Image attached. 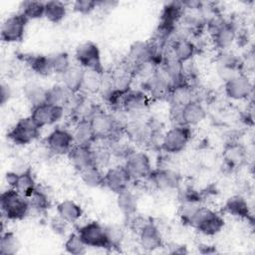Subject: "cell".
<instances>
[{"label": "cell", "instance_id": "obj_1", "mask_svg": "<svg viewBox=\"0 0 255 255\" xmlns=\"http://www.w3.org/2000/svg\"><path fill=\"white\" fill-rule=\"evenodd\" d=\"M0 207L3 218L10 221L24 219L31 209L28 197H25L11 187L1 193Z\"/></svg>", "mask_w": 255, "mask_h": 255}, {"label": "cell", "instance_id": "obj_2", "mask_svg": "<svg viewBox=\"0 0 255 255\" xmlns=\"http://www.w3.org/2000/svg\"><path fill=\"white\" fill-rule=\"evenodd\" d=\"M225 221L223 217L212 209L200 205L192 216L189 226L205 236H214L222 231Z\"/></svg>", "mask_w": 255, "mask_h": 255}, {"label": "cell", "instance_id": "obj_3", "mask_svg": "<svg viewBox=\"0 0 255 255\" xmlns=\"http://www.w3.org/2000/svg\"><path fill=\"white\" fill-rule=\"evenodd\" d=\"M191 129L183 125H175L162 136L160 148L169 154L183 151L191 139Z\"/></svg>", "mask_w": 255, "mask_h": 255}, {"label": "cell", "instance_id": "obj_4", "mask_svg": "<svg viewBox=\"0 0 255 255\" xmlns=\"http://www.w3.org/2000/svg\"><path fill=\"white\" fill-rule=\"evenodd\" d=\"M74 57L78 65L83 69L105 73L101 51L96 43L86 41L79 44L75 50Z\"/></svg>", "mask_w": 255, "mask_h": 255}, {"label": "cell", "instance_id": "obj_5", "mask_svg": "<svg viewBox=\"0 0 255 255\" xmlns=\"http://www.w3.org/2000/svg\"><path fill=\"white\" fill-rule=\"evenodd\" d=\"M40 129L29 116L19 119L7 132V137L16 145H27L39 137Z\"/></svg>", "mask_w": 255, "mask_h": 255}, {"label": "cell", "instance_id": "obj_6", "mask_svg": "<svg viewBox=\"0 0 255 255\" xmlns=\"http://www.w3.org/2000/svg\"><path fill=\"white\" fill-rule=\"evenodd\" d=\"M77 233L88 247L112 249L107 236L106 225L98 221H90L80 226L77 229Z\"/></svg>", "mask_w": 255, "mask_h": 255}, {"label": "cell", "instance_id": "obj_7", "mask_svg": "<svg viewBox=\"0 0 255 255\" xmlns=\"http://www.w3.org/2000/svg\"><path fill=\"white\" fill-rule=\"evenodd\" d=\"M89 120L97 140L114 139V135L119 131V122L112 114L99 110Z\"/></svg>", "mask_w": 255, "mask_h": 255}, {"label": "cell", "instance_id": "obj_8", "mask_svg": "<svg viewBox=\"0 0 255 255\" xmlns=\"http://www.w3.org/2000/svg\"><path fill=\"white\" fill-rule=\"evenodd\" d=\"M28 22L20 12L8 16L1 25L0 38L2 42L8 44L22 42Z\"/></svg>", "mask_w": 255, "mask_h": 255}, {"label": "cell", "instance_id": "obj_9", "mask_svg": "<svg viewBox=\"0 0 255 255\" xmlns=\"http://www.w3.org/2000/svg\"><path fill=\"white\" fill-rule=\"evenodd\" d=\"M47 149L55 155H67L74 144L72 131L63 128H54L45 138Z\"/></svg>", "mask_w": 255, "mask_h": 255}, {"label": "cell", "instance_id": "obj_10", "mask_svg": "<svg viewBox=\"0 0 255 255\" xmlns=\"http://www.w3.org/2000/svg\"><path fill=\"white\" fill-rule=\"evenodd\" d=\"M148 98L153 101H168L172 91V84L165 74L158 69L144 83Z\"/></svg>", "mask_w": 255, "mask_h": 255}, {"label": "cell", "instance_id": "obj_11", "mask_svg": "<svg viewBox=\"0 0 255 255\" xmlns=\"http://www.w3.org/2000/svg\"><path fill=\"white\" fill-rule=\"evenodd\" d=\"M124 165L131 180L147 179L153 169L149 156L145 152L141 151H132L126 158Z\"/></svg>", "mask_w": 255, "mask_h": 255}, {"label": "cell", "instance_id": "obj_12", "mask_svg": "<svg viewBox=\"0 0 255 255\" xmlns=\"http://www.w3.org/2000/svg\"><path fill=\"white\" fill-rule=\"evenodd\" d=\"M174 112H176V125H183L189 128L202 123L207 115L203 105L196 99L191 100L181 108L174 110Z\"/></svg>", "mask_w": 255, "mask_h": 255}, {"label": "cell", "instance_id": "obj_13", "mask_svg": "<svg viewBox=\"0 0 255 255\" xmlns=\"http://www.w3.org/2000/svg\"><path fill=\"white\" fill-rule=\"evenodd\" d=\"M64 112L65 109L63 107L44 103L36 107H32L30 117L35 124L42 128L58 123L63 118Z\"/></svg>", "mask_w": 255, "mask_h": 255}, {"label": "cell", "instance_id": "obj_14", "mask_svg": "<svg viewBox=\"0 0 255 255\" xmlns=\"http://www.w3.org/2000/svg\"><path fill=\"white\" fill-rule=\"evenodd\" d=\"M224 92L231 100L244 101L252 95L253 85L247 75L240 73L225 81Z\"/></svg>", "mask_w": 255, "mask_h": 255}, {"label": "cell", "instance_id": "obj_15", "mask_svg": "<svg viewBox=\"0 0 255 255\" xmlns=\"http://www.w3.org/2000/svg\"><path fill=\"white\" fill-rule=\"evenodd\" d=\"M237 36L234 24L224 20H217L211 24V37L214 46L220 51H226Z\"/></svg>", "mask_w": 255, "mask_h": 255}, {"label": "cell", "instance_id": "obj_16", "mask_svg": "<svg viewBox=\"0 0 255 255\" xmlns=\"http://www.w3.org/2000/svg\"><path fill=\"white\" fill-rule=\"evenodd\" d=\"M130 181L132 180L124 164L112 166L104 173V186L116 194L128 189Z\"/></svg>", "mask_w": 255, "mask_h": 255}, {"label": "cell", "instance_id": "obj_17", "mask_svg": "<svg viewBox=\"0 0 255 255\" xmlns=\"http://www.w3.org/2000/svg\"><path fill=\"white\" fill-rule=\"evenodd\" d=\"M147 179L156 189L167 191L179 188L181 176L170 168H156L151 170Z\"/></svg>", "mask_w": 255, "mask_h": 255}, {"label": "cell", "instance_id": "obj_18", "mask_svg": "<svg viewBox=\"0 0 255 255\" xmlns=\"http://www.w3.org/2000/svg\"><path fill=\"white\" fill-rule=\"evenodd\" d=\"M5 178L9 187L14 188L25 197H29L37 188L35 177L30 168L21 172L9 171L6 173Z\"/></svg>", "mask_w": 255, "mask_h": 255}, {"label": "cell", "instance_id": "obj_19", "mask_svg": "<svg viewBox=\"0 0 255 255\" xmlns=\"http://www.w3.org/2000/svg\"><path fill=\"white\" fill-rule=\"evenodd\" d=\"M137 235L139 245L145 251H154L163 245L161 233L156 224L151 220H145L137 230Z\"/></svg>", "mask_w": 255, "mask_h": 255}, {"label": "cell", "instance_id": "obj_20", "mask_svg": "<svg viewBox=\"0 0 255 255\" xmlns=\"http://www.w3.org/2000/svg\"><path fill=\"white\" fill-rule=\"evenodd\" d=\"M149 104L148 96L142 91L128 90L122 98V109L132 116L143 113Z\"/></svg>", "mask_w": 255, "mask_h": 255}, {"label": "cell", "instance_id": "obj_21", "mask_svg": "<svg viewBox=\"0 0 255 255\" xmlns=\"http://www.w3.org/2000/svg\"><path fill=\"white\" fill-rule=\"evenodd\" d=\"M184 6L182 2L171 1L166 3L160 12L159 25L160 27L174 30L175 25L181 20L184 15Z\"/></svg>", "mask_w": 255, "mask_h": 255}, {"label": "cell", "instance_id": "obj_22", "mask_svg": "<svg viewBox=\"0 0 255 255\" xmlns=\"http://www.w3.org/2000/svg\"><path fill=\"white\" fill-rule=\"evenodd\" d=\"M167 50L176 60L184 65L193 58L196 52V47L190 39L181 35L172 40Z\"/></svg>", "mask_w": 255, "mask_h": 255}, {"label": "cell", "instance_id": "obj_23", "mask_svg": "<svg viewBox=\"0 0 255 255\" xmlns=\"http://www.w3.org/2000/svg\"><path fill=\"white\" fill-rule=\"evenodd\" d=\"M67 155L72 166L79 172L89 166L95 165L92 146L74 145Z\"/></svg>", "mask_w": 255, "mask_h": 255}, {"label": "cell", "instance_id": "obj_24", "mask_svg": "<svg viewBox=\"0 0 255 255\" xmlns=\"http://www.w3.org/2000/svg\"><path fill=\"white\" fill-rule=\"evenodd\" d=\"M241 62L240 59L235 55L227 53L226 51H220V55L217 61L218 73L224 81L234 77L237 74H240L241 71Z\"/></svg>", "mask_w": 255, "mask_h": 255}, {"label": "cell", "instance_id": "obj_25", "mask_svg": "<svg viewBox=\"0 0 255 255\" xmlns=\"http://www.w3.org/2000/svg\"><path fill=\"white\" fill-rule=\"evenodd\" d=\"M72 135L75 145L92 146L93 143H95L97 140V137L91 127L90 120L87 119L76 121L72 130Z\"/></svg>", "mask_w": 255, "mask_h": 255}, {"label": "cell", "instance_id": "obj_26", "mask_svg": "<svg viewBox=\"0 0 255 255\" xmlns=\"http://www.w3.org/2000/svg\"><path fill=\"white\" fill-rule=\"evenodd\" d=\"M224 212L248 221L253 220V216L251 214V210L249 208V204L247 200L241 195H232L230 196L224 203L223 206Z\"/></svg>", "mask_w": 255, "mask_h": 255}, {"label": "cell", "instance_id": "obj_27", "mask_svg": "<svg viewBox=\"0 0 255 255\" xmlns=\"http://www.w3.org/2000/svg\"><path fill=\"white\" fill-rule=\"evenodd\" d=\"M57 215L64 221L69 223H75L83 216V208L80 204L72 199H65L60 201L56 206Z\"/></svg>", "mask_w": 255, "mask_h": 255}, {"label": "cell", "instance_id": "obj_28", "mask_svg": "<svg viewBox=\"0 0 255 255\" xmlns=\"http://www.w3.org/2000/svg\"><path fill=\"white\" fill-rule=\"evenodd\" d=\"M23 60L35 74L46 77L53 74L51 56L46 55H23Z\"/></svg>", "mask_w": 255, "mask_h": 255}, {"label": "cell", "instance_id": "obj_29", "mask_svg": "<svg viewBox=\"0 0 255 255\" xmlns=\"http://www.w3.org/2000/svg\"><path fill=\"white\" fill-rule=\"evenodd\" d=\"M85 69L82 67L72 65L63 75L60 76L61 84H63L73 95L81 92L82 82L84 77Z\"/></svg>", "mask_w": 255, "mask_h": 255}, {"label": "cell", "instance_id": "obj_30", "mask_svg": "<svg viewBox=\"0 0 255 255\" xmlns=\"http://www.w3.org/2000/svg\"><path fill=\"white\" fill-rule=\"evenodd\" d=\"M117 205L119 210L127 217H131L137 210V196L128 188L117 194Z\"/></svg>", "mask_w": 255, "mask_h": 255}, {"label": "cell", "instance_id": "obj_31", "mask_svg": "<svg viewBox=\"0 0 255 255\" xmlns=\"http://www.w3.org/2000/svg\"><path fill=\"white\" fill-rule=\"evenodd\" d=\"M72 96L73 94L63 84H56L47 89L46 103L65 108L70 103Z\"/></svg>", "mask_w": 255, "mask_h": 255}, {"label": "cell", "instance_id": "obj_32", "mask_svg": "<svg viewBox=\"0 0 255 255\" xmlns=\"http://www.w3.org/2000/svg\"><path fill=\"white\" fill-rule=\"evenodd\" d=\"M104 74L105 73H99L92 70H85L81 92L89 95L100 93L103 89Z\"/></svg>", "mask_w": 255, "mask_h": 255}, {"label": "cell", "instance_id": "obj_33", "mask_svg": "<svg viewBox=\"0 0 255 255\" xmlns=\"http://www.w3.org/2000/svg\"><path fill=\"white\" fill-rule=\"evenodd\" d=\"M191 100H194L193 91L191 86L186 83L173 87L168 99L174 110L181 108Z\"/></svg>", "mask_w": 255, "mask_h": 255}, {"label": "cell", "instance_id": "obj_34", "mask_svg": "<svg viewBox=\"0 0 255 255\" xmlns=\"http://www.w3.org/2000/svg\"><path fill=\"white\" fill-rule=\"evenodd\" d=\"M23 95L31 107L46 103L47 89L36 82H28L23 86Z\"/></svg>", "mask_w": 255, "mask_h": 255}, {"label": "cell", "instance_id": "obj_35", "mask_svg": "<svg viewBox=\"0 0 255 255\" xmlns=\"http://www.w3.org/2000/svg\"><path fill=\"white\" fill-rule=\"evenodd\" d=\"M68 8L64 2L61 1H47L45 2V14L44 18H46L50 23L59 24L61 23L66 15Z\"/></svg>", "mask_w": 255, "mask_h": 255}, {"label": "cell", "instance_id": "obj_36", "mask_svg": "<svg viewBox=\"0 0 255 255\" xmlns=\"http://www.w3.org/2000/svg\"><path fill=\"white\" fill-rule=\"evenodd\" d=\"M81 180L85 185L92 188L104 186V172L96 165L89 166L79 172Z\"/></svg>", "mask_w": 255, "mask_h": 255}, {"label": "cell", "instance_id": "obj_37", "mask_svg": "<svg viewBox=\"0 0 255 255\" xmlns=\"http://www.w3.org/2000/svg\"><path fill=\"white\" fill-rule=\"evenodd\" d=\"M20 13L28 20H37L44 17L45 2L27 0L20 4Z\"/></svg>", "mask_w": 255, "mask_h": 255}, {"label": "cell", "instance_id": "obj_38", "mask_svg": "<svg viewBox=\"0 0 255 255\" xmlns=\"http://www.w3.org/2000/svg\"><path fill=\"white\" fill-rule=\"evenodd\" d=\"M21 248L20 241L13 231H2L0 238V254L15 255Z\"/></svg>", "mask_w": 255, "mask_h": 255}, {"label": "cell", "instance_id": "obj_39", "mask_svg": "<svg viewBox=\"0 0 255 255\" xmlns=\"http://www.w3.org/2000/svg\"><path fill=\"white\" fill-rule=\"evenodd\" d=\"M31 208L39 211L44 212L48 210L51 206V199L49 194L46 192L45 189L37 186L34 192L28 197Z\"/></svg>", "mask_w": 255, "mask_h": 255}, {"label": "cell", "instance_id": "obj_40", "mask_svg": "<svg viewBox=\"0 0 255 255\" xmlns=\"http://www.w3.org/2000/svg\"><path fill=\"white\" fill-rule=\"evenodd\" d=\"M64 248H65V251L69 254L82 255L87 252L88 246L84 243V241L79 236V234L75 232V233H71L67 237L64 243Z\"/></svg>", "mask_w": 255, "mask_h": 255}, {"label": "cell", "instance_id": "obj_41", "mask_svg": "<svg viewBox=\"0 0 255 255\" xmlns=\"http://www.w3.org/2000/svg\"><path fill=\"white\" fill-rule=\"evenodd\" d=\"M53 73L61 76L72 66L70 55L67 52H59L51 56Z\"/></svg>", "mask_w": 255, "mask_h": 255}, {"label": "cell", "instance_id": "obj_42", "mask_svg": "<svg viewBox=\"0 0 255 255\" xmlns=\"http://www.w3.org/2000/svg\"><path fill=\"white\" fill-rule=\"evenodd\" d=\"M106 231L111 248H120L125 238V231L123 227L117 224H110L106 225Z\"/></svg>", "mask_w": 255, "mask_h": 255}, {"label": "cell", "instance_id": "obj_43", "mask_svg": "<svg viewBox=\"0 0 255 255\" xmlns=\"http://www.w3.org/2000/svg\"><path fill=\"white\" fill-rule=\"evenodd\" d=\"M73 10L81 15H89L98 8V1L94 0H77L73 4Z\"/></svg>", "mask_w": 255, "mask_h": 255}, {"label": "cell", "instance_id": "obj_44", "mask_svg": "<svg viewBox=\"0 0 255 255\" xmlns=\"http://www.w3.org/2000/svg\"><path fill=\"white\" fill-rule=\"evenodd\" d=\"M225 159L231 165L239 163L243 159V151L240 146L231 145L225 150Z\"/></svg>", "mask_w": 255, "mask_h": 255}, {"label": "cell", "instance_id": "obj_45", "mask_svg": "<svg viewBox=\"0 0 255 255\" xmlns=\"http://www.w3.org/2000/svg\"><path fill=\"white\" fill-rule=\"evenodd\" d=\"M67 222L64 221L61 217H59L57 215V217H54L51 220V227L53 229V231L57 234H64L66 231V227H67Z\"/></svg>", "mask_w": 255, "mask_h": 255}, {"label": "cell", "instance_id": "obj_46", "mask_svg": "<svg viewBox=\"0 0 255 255\" xmlns=\"http://www.w3.org/2000/svg\"><path fill=\"white\" fill-rule=\"evenodd\" d=\"M11 88L9 85L2 83L1 84V92H0V103L2 106H4L11 98Z\"/></svg>", "mask_w": 255, "mask_h": 255}]
</instances>
